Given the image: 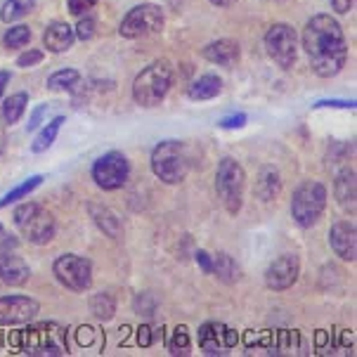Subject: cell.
Returning <instances> with one entry per match:
<instances>
[{"label":"cell","mask_w":357,"mask_h":357,"mask_svg":"<svg viewBox=\"0 0 357 357\" xmlns=\"http://www.w3.org/2000/svg\"><path fill=\"white\" fill-rule=\"evenodd\" d=\"M303 47L310 57L312 71L319 78H331L343 69L348 57V45L343 29L331 15H314L305 24Z\"/></svg>","instance_id":"cell-1"},{"label":"cell","mask_w":357,"mask_h":357,"mask_svg":"<svg viewBox=\"0 0 357 357\" xmlns=\"http://www.w3.org/2000/svg\"><path fill=\"white\" fill-rule=\"evenodd\" d=\"M173 86V66L166 59L152 62L147 69H142L137 78L132 81V100L142 107L161 105L163 98Z\"/></svg>","instance_id":"cell-2"},{"label":"cell","mask_w":357,"mask_h":357,"mask_svg":"<svg viewBox=\"0 0 357 357\" xmlns=\"http://www.w3.org/2000/svg\"><path fill=\"white\" fill-rule=\"evenodd\" d=\"M152 171L166 185H178L187 178L190 171V156L187 147L178 140L159 142L152 152Z\"/></svg>","instance_id":"cell-3"},{"label":"cell","mask_w":357,"mask_h":357,"mask_svg":"<svg viewBox=\"0 0 357 357\" xmlns=\"http://www.w3.org/2000/svg\"><path fill=\"white\" fill-rule=\"evenodd\" d=\"M244 187H246V173L234 159L225 156L218 163L215 171V190L220 197L222 206L229 215H237L244 206Z\"/></svg>","instance_id":"cell-4"},{"label":"cell","mask_w":357,"mask_h":357,"mask_svg":"<svg viewBox=\"0 0 357 357\" xmlns=\"http://www.w3.org/2000/svg\"><path fill=\"white\" fill-rule=\"evenodd\" d=\"M15 225L22 232V237H26L31 244L43 246L47 241H52L57 225H54V218L50 211H45L38 204H22L15 211Z\"/></svg>","instance_id":"cell-5"},{"label":"cell","mask_w":357,"mask_h":357,"mask_svg":"<svg viewBox=\"0 0 357 357\" xmlns=\"http://www.w3.org/2000/svg\"><path fill=\"white\" fill-rule=\"evenodd\" d=\"M326 206V190L322 183L305 180L298 185L291 199V218L298 227H312L322 218Z\"/></svg>","instance_id":"cell-6"},{"label":"cell","mask_w":357,"mask_h":357,"mask_svg":"<svg viewBox=\"0 0 357 357\" xmlns=\"http://www.w3.org/2000/svg\"><path fill=\"white\" fill-rule=\"evenodd\" d=\"M54 277L59 280V284L71 291H88L90 284H93V265L88 258L76 256V253H66L59 256L52 265Z\"/></svg>","instance_id":"cell-7"},{"label":"cell","mask_w":357,"mask_h":357,"mask_svg":"<svg viewBox=\"0 0 357 357\" xmlns=\"http://www.w3.org/2000/svg\"><path fill=\"white\" fill-rule=\"evenodd\" d=\"M163 29V12L159 5H152V3H144V5H137L132 8L128 15L123 17L121 22V29L119 33L123 38H144V36H152L156 31Z\"/></svg>","instance_id":"cell-8"},{"label":"cell","mask_w":357,"mask_h":357,"mask_svg":"<svg viewBox=\"0 0 357 357\" xmlns=\"http://www.w3.org/2000/svg\"><path fill=\"white\" fill-rule=\"evenodd\" d=\"M128 175H130V163L121 152H109L93 163V180L98 183L100 190L107 192L121 190V187L128 183Z\"/></svg>","instance_id":"cell-9"},{"label":"cell","mask_w":357,"mask_h":357,"mask_svg":"<svg viewBox=\"0 0 357 357\" xmlns=\"http://www.w3.org/2000/svg\"><path fill=\"white\" fill-rule=\"evenodd\" d=\"M265 47L268 54L275 59L282 69H291L298 57V40H296V31L289 24H275L268 33H265Z\"/></svg>","instance_id":"cell-10"},{"label":"cell","mask_w":357,"mask_h":357,"mask_svg":"<svg viewBox=\"0 0 357 357\" xmlns=\"http://www.w3.org/2000/svg\"><path fill=\"white\" fill-rule=\"evenodd\" d=\"M298 275H301L298 256L287 253V256H280L270 263L268 272H265V284H268L272 291H287V289H291L296 284Z\"/></svg>","instance_id":"cell-11"},{"label":"cell","mask_w":357,"mask_h":357,"mask_svg":"<svg viewBox=\"0 0 357 357\" xmlns=\"http://www.w3.org/2000/svg\"><path fill=\"white\" fill-rule=\"evenodd\" d=\"M38 303L33 298H29V296H3L0 298V324H26L38 314Z\"/></svg>","instance_id":"cell-12"},{"label":"cell","mask_w":357,"mask_h":357,"mask_svg":"<svg viewBox=\"0 0 357 357\" xmlns=\"http://www.w3.org/2000/svg\"><path fill=\"white\" fill-rule=\"evenodd\" d=\"M47 353V355H64V334L57 324L36 326L26 334V353Z\"/></svg>","instance_id":"cell-13"},{"label":"cell","mask_w":357,"mask_h":357,"mask_svg":"<svg viewBox=\"0 0 357 357\" xmlns=\"http://www.w3.org/2000/svg\"><path fill=\"white\" fill-rule=\"evenodd\" d=\"M199 346H202L206 355H220L237 346V334L232 329H227L225 324L208 322L199 329Z\"/></svg>","instance_id":"cell-14"},{"label":"cell","mask_w":357,"mask_h":357,"mask_svg":"<svg viewBox=\"0 0 357 357\" xmlns=\"http://www.w3.org/2000/svg\"><path fill=\"white\" fill-rule=\"evenodd\" d=\"M329 244L334 253L341 260H348V263H355L357 258V229L355 222L350 220H338L331 225L329 229Z\"/></svg>","instance_id":"cell-15"},{"label":"cell","mask_w":357,"mask_h":357,"mask_svg":"<svg viewBox=\"0 0 357 357\" xmlns=\"http://www.w3.org/2000/svg\"><path fill=\"white\" fill-rule=\"evenodd\" d=\"M202 54L208 62L213 64H220V66H234L239 62L241 57V50H239V43H234V40L229 38H222V40H215V43H208L202 50Z\"/></svg>","instance_id":"cell-16"},{"label":"cell","mask_w":357,"mask_h":357,"mask_svg":"<svg viewBox=\"0 0 357 357\" xmlns=\"http://www.w3.org/2000/svg\"><path fill=\"white\" fill-rule=\"evenodd\" d=\"M334 192L336 199L348 213H355L357 206V180H355V168H343L341 173L336 175L334 183Z\"/></svg>","instance_id":"cell-17"},{"label":"cell","mask_w":357,"mask_h":357,"mask_svg":"<svg viewBox=\"0 0 357 357\" xmlns=\"http://www.w3.org/2000/svg\"><path fill=\"white\" fill-rule=\"evenodd\" d=\"M29 275H31V270H29V265L24 263V258L15 256V251L12 253H5L3 258H0V280L5 284H10V287H20L29 280Z\"/></svg>","instance_id":"cell-18"},{"label":"cell","mask_w":357,"mask_h":357,"mask_svg":"<svg viewBox=\"0 0 357 357\" xmlns=\"http://www.w3.org/2000/svg\"><path fill=\"white\" fill-rule=\"evenodd\" d=\"M74 38H76L74 29H71L69 24H64V22L50 24V26L45 29V33H43V43H45V47L50 52H66L71 45H74Z\"/></svg>","instance_id":"cell-19"},{"label":"cell","mask_w":357,"mask_h":357,"mask_svg":"<svg viewBox=\"0 0 357 357\" xmlns=\"http://www.w3.org/2000/svg\"><path fill=\"white\" fill-rule=\"evenodd\" d=\"M88 211H90V218L95 220V225H98L102 232L107 234V237H112V239L121 237V232H123V225H121L119 215L114 213L112 208H107V206H100V204H90Z\"/></svg>","instance_id":"cell-20"},{"label":"cell","mask_w":357,"mask_h":357,"mask_svg":"<svg viewBox=\"0 0 357 357\" xmlns=\"http://www.w3.org/2000/svg\"><path fill=\"white\" fill-rule=\"evenodd\" d=\"M280 190H282L280 173H277L272 166H265L256 180V195L263 199V202H272V199L280 195Z\"/></svg>","instance_id":"cell-21"},{"label":"cell","mask_w":357,"mask_h":357,"mask_svg":"<svg viewBox=\"0 0 357 357\" xmlns=\"http://www.w3.org/2000/svg\"><path fill=\"white\" fill-rule=\"evenodd\" d=\"M222 90V81L213 74H206V76H199L195 83L190 86V98L192 100H213L220 95Z\"/></svg>","instance_id":"cell-22"},{"label":"cell","mask_w":357,"mask_h":357,"mask_svg":"<svg viewBox=\"0 0 357 357\" xmlns=\"http://www.w3.org/2000/svg\"><path fill=\"white\" fill-rule=\"evenodd\" d=\"M211 275H215L222 284H234L239 280V265L234 263L229 253H218L213 258V272Z\"/></svg>","instance_id":"cell-23"},{"label":"cell","mask_w":357,"mask_h":357,"mask_svg":"<svg viewBox=\"0 0 357 357\" xmlns=\"http://www.w3.org/2000/svg\"><path fill=\"white\" fill-rule=\"evenodd\" d=\"M62 123H64V116L52 119L50 123H47L45 128L40 130L38 135H36V140L31 142V152H33V154H43L45 149H50V147H52V142H54V137H57L59 128H62Z\"/></svg>","instance_id":"cell-24"},{"label":"cell","mask_w":357,"mask_h":357,"mask_svg":"<svg viewBox=\"0 0 357 357\" xmlns=\"http://www.w3.org/2000/svg\"><path fill=\"white\" fill-rule=\"evenodd\" d=\"M26 105H29L26 93H17V95H12V98L5 100V105H3V121L8 126L17 123V121L24 116V112H26Z\"/></svg>","instance_id":"cell-25"},{"label":"cell","mask_w":357,"mask_h":357,"mask_svg":"<svg viewBox=\"0 0 357 357\" xmlns=\"http://www.w3.org/2000/svg\"><path fill=\"white\" fill-rule=\"evenodd\" d=\"M36 0H5L3 3V10H0V20L3 22H17L22 20L24 15L33 10Z\"/></svg>","instance_id":"cell-26"},{"label":"cell","mask_w":357,"mask_h":357,"mask_svg":"<svg viewBox=\"0 0 357 357\" xmlns=\"http://www.w3.org/2000/svg\"><path fill=\"white\" fill-rule=\"evenodd\" d=\"M78 83H81V74H78L76 69L54 71V74L47 78V88L50 90H74Z\"/></svg>","instance_id":"cell-27"},{"label":"cell","mask_w":357,"mask_h":357,"mask_svg":"<svg viewBox=\"0 0 357 357\" xmlns=\"http://www.w3.org/2000/svg\"><path fill=\"white\" fill-rule=\"evenodd\" d=\"M40 183H43V175H33V178L24 180V183H22L20 187H15V190L8 192V195L0 199V208H5V206H10V204L20 202V199H24V197H29Z\"/></svg>","instance_id":"cell-28"},{"label":"cell","mask_w":357,"mask_h":357,"mask_svg":"<svg viewBox=\"0 0 357 357\" xmlns=\"http://www.w3.org/2000/svg\"><path fill=\"white\" fill-rule=\"evenodd\" d=\"M90 310L98 319L102 322H107V319L114 317V312H116V303H114V298L109 294H95L93 301H90Z\"/></svg>","instance_id":"cell-29"},{"label":"cell","mask_w":357,"mask_h":357,"mask_svg":"<svg viewBox=\"0 0 357 357\" xmlns=\"http://www.w3.org/2000/svg\"><path fill=\"white\" fill-rule=\"evenodd\" d=\"M31 40V29L29 26H12L8 33H5V38H3V43L5 47H24Z\"/></svg>","instance_id":"cell-30"},{"label":"cell","mask_w":357,"mask_h":357,"mask_svg":"<svg viewBox=\"0 0 357 357\" xmlns=\"http://www.w3.org/2000/svg\"><path fill=\"white\" fill-rule=\"evenodd\" d=\"M171 353L173 355H187L190 353V334H187L185 326H178L173 331V338H171Z\"/></svg>","instance_id":"cell-31"},{"label":"cell","mask_w":357,"mask_h":357,"mask_svg":"<svg viewBox=\"0 0 357 357\" xmlns=\"http://www.w3.org/2000/svg\"><path fill=\"white\" fill-rule=\"evenodd\" d=\"M135 312L137 314H144V317H152L156 312V298L152 294H140L135 298Z\"/></svg>","instance_id":"cell-32"},{"label":"cell","mask_w":357,"mask_h":357,"mask_svg":"<svg viewBox=\"0 0 357 357\" xmlns=\"http://www.w3.org/2000/svg\"><path fill=\"white\" fill-rule=\"evenodd\" d=\"M74 33L81 40H90V38H93V36H95V20H93V17H88V15L83 17V20L78 22V26H76Z\"/></svg>","instance_id":"cell-33"},{"label":"cell","mask_w":357,"mask_h":357,"mask_svg":"<svg viewBox=\"0 0 357 357\" xmlns=\"http://www.w3.org/2000/svg\"><path fill=\"white\" fill-rule=\"evenodd\" d=\"M40 62H43V52L40 50H29V52L20 54V59H17V64H20L22 69H29V66H36Z\"/></svg>","instance_id":"cell-34"},{"label":"cell","mask_w":357,"mask_h":357,"mask_svg":"<svg viewBox=\"0 0 357 357\" xmlns=\"http://www.w3.org/2000/svg\"><path fill=\"white\" fill-rule=\"evenodd\" d=\"M15 249H17V239L5 232V227L0 225V258H3L5 253H12Z\"/></svg>","instance_id":"cell-35"},{"label":"cell","mask_w":357,"mask_h":357,"mask_svg":"<svg viewBox=\"0 0 357 357\" xmlns=\"http://www.w3.org/2000/svg\"><path fill=\"white\" fill-rule=\"evenodd\" d=\"M95 3H98V0H69V12H71V15H76V17H81L83 12L93 10Z\"/></svg>","instance_id":"cell-36"},{"label":"cell","mask_w":357,"mask_h":357,"mask_svg":"<svg viewBox=\"0 0 357 357\" xmlns=\"http://www.w3.org/2000/svg\"><path fill=\"white\" fill-rule=\"evenodd\" d=\"M244 123H246V114H232V116H225L220 121V128L232 130V128H241Z\"/></svg>","instance_id":"cell-37"},{"label":"cell","mask_w":357,"mask_h":357,"mask_svg":"<svg viewBox=\"0 0 357 357\" xmlns=\"http://www.w3.org/2000/svg\"><path fill=\"white\" fill-rule=\"evenodd\" d=\"M195 256H197V263L202 265V270L206 272V275H211V272H213V258H211L208 253L202 251V249H199Z\"/></svg>","instance_id":"cell-38"},{"label":"cell","mask_w":357,"mask_h":357,"mask_svg":"<svg viewBox=\"0 0 357 357\" xmlns=\"http://www.w3.org/2000/svg\"><path fill=\"white\" fill-rule=\"evenodd\" d=\"M314 107H341V109H355V102L353 100H322L317 102Z\"/></svg>","instance_id":"cell-39"},{"label":"cell","mask_w":357,"mask_h":357,"mask_svg":"<svg viewBox=\"0 0 357 357\" xmlns=\"http://www.w3.org/2000/svg\"><path fill=\"white\" fill-rule=\"evenodd\" d=\"M331 5H334V10L338 15H348V12L353 10L355 0H331Z\"/></svg>","instance_id":"cell-40"},{"label":"cell","mask_w":357,"mask_h":357,"mask_svg":"<svg viewBox=\"0 0 357 357\" xmlns=\"http://www.w3.org/2000/svg\"><path fill=\"white\" fill-rule=\"evenodd\" d=\"M93 329H90V326H81V329H78V343H81V346H90V343H93Z\"/></svg>","instance_id":"cell-41"},{"label":"cell","mask_w":357,"mask_h":357,"mask_svg":"<svg viewBox=\"0 0 357 357\" xmlns=\"http://www.w3.org/2000/svg\"><path fill=\"white\" fill-rule=\"evenodd\" d=\"M137 341H140V346H152V341H154L152 329H149V326H140V334H137Z\"/></svg>","instance_id":"cell-42"},{"label":"cell","mask_w":357,"mask_h":357,"mask_svg":"<svg viewBox=\"0 0 357 357\" xmlns=\"http://www.w3.org/2000/svg\"><path fill=\"white\" fill-rule=\"evenodd\" d=\"M43 114H45V105H43V107H38V109H36V112H33V116H31V119H29L26 128H29V130L38 128V123H40V116H43Z\"/></svg>","instance_id":"cell-43"},{"label":"cell","mask_w":357,"mask_h":357,"mask_svg":"<svg viewBox=\"0 0 357 357\" xmlns=\"http://www.w3.org/2000/svg\"><path fill=\"white\" fill-rule=\"evenodd\" d=\"M8 86H10V74L8 71H0V98H3V93Z\"/></svg>","instance_id":"cell-44"},{"label":"cell","mask_w":357,"mask_h":357,"mask_svg":"<svg viewBox=\"0 0 357 357\" xmlns=\"http://www.w3.org/2000/svg\"><path fill=\"white\" fill-rule=\"evenodd\" d=\"M213 5H218V8H229V5H234L237 0H211Z\"/></svg>","instance_id":"cell-45"}]
</instances>
